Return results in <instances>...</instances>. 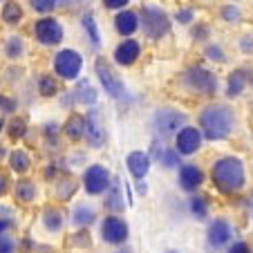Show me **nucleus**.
<instances>
[{"label":"nucleus","mask_w":253,"mask_h":253,"mask_svg":"<svg viewBox=\"0 0 253 253\" xmlns=\"http://www.w3.org/2000/svg\"><path fill=\"white\" fill-rule=\"evenodd\" d=\"M197 128L204 134V141L217 143V141H226L231 134L238 128V112L233 110L231 103L224 101H209L197 110Z\"/></svg>","instance_id":"obj_1"},{"label":"nucleus","mask_w":253,"mask_h":253,"mask_svg":"<svg viewBox=\"0 0 253 253\" xmlns=\"http://www.w3.org/2000/svg\"><path fill=\"white\" fill-rule=\"evenodd\" d=\"M209 179L220 195H238L247 186V166L238 155H220L209 168Z\"/></svg>","instance_id":"obj_2"},{"label":"nucleus","mask_w":253,"mask_h":253,"mask_svg":"<svg viewBox=\"0 0 253 253\" xmlns=\"http://www.w3.org/2000/svg\"><path fill=\"white\" fill-rule=\"evenodd\" d=\"M177 83L184 92L193 96H204V99H215L220 92V77L215 74V70L200 63L184 67L177 77Z\"/></svg>","instance_id":"obj_3"},{"label":"nucleus","mask_w":253,"mask_h":253,"mask_svg":"<svg viewBox=\"0 0 253 253\" xmlns=\"http://www.w3.org/2000/svg\"><path fill=\"white\" fill-rule=\"evenodd\" d=\"M139 32L150 43H159V41L168 39L172 32L170 14L155 2H143L139 9Z\"/></svg>","instance_id":"obj_4"},{"label":"nucleus","mask_w":253,"mask_h":253,"mask_svg":"<svg viewBox=\"0 0 253 253\" xmlns=\"http://www.w3.org/2000/svg\"><path fill=\"white\" fill-rule=\"evenodd\" d=\"M85 67V58L79 49L74 47H56L52 54V63H49V72L58 79L61 83H77L83 74Z\"/></svg>","instance_id":"obj_5"},{"label":"nucleus","mask_w":253,"mask_h":253,"mask_svg":"<svg viewBox=\"0 0 253 253\" xmlns=\"http://www.w3.org/2000/svg\"><path fill=\"white\" fill-rule=\"evenodd\" d=\"M188 115L184 110H177V108H170V105H162L153 112L150 117V130H153V137L162 139V141H172L179 130L188 124Z\"/></svg>","instance_id":"obj_6"},{"label":"nucleus","mask_w":253,"mask_h":253,"mask_svg":"<svg viewBox=\"0 0 253 253\" xmlns=\"http://www.w3.org/2000/svg\"><path fill=\"white\" fill-rule=\"evenodd\" d=\"M94 77L99 81L101 90L110 96L112 101H124L128 96V87H126L124 79L117 74V67L105 56H101V54L94 58Z\"/></svg>","instance_id":"obj_7"},{"label":"nucleus","mask_w":253,"mask_h":253,"mask_svg":"<svg viewBox=\"0 0 253 253\" xmlns=\"http://www.w3.org/2000/svg\"><path fill=\"white\" fill-rule=\"evenodd\" d=\"M32 39L41 47H47V49L61 47L63 41H65V27H63L61 18H56L54 14L39 16L32 23Z\"/></svg>","instance_id":"obj_8"},{"label":"nucleus","mask_w":253,"mask_h":253,"mask_svg":"<svg viewBox=\"0 0 253 253\" xmlns=\"http://www.w3.org/2000/svg\"><path fill=\"white\" fill-rule=\"evenodd\" d=\"M99 238L108 247H126L130 240V224L124 215L105 213L99 220Z\"/></svg>","instance_id":"obj_9"},{"label":"nucleus","mask_w":253,"mask_h":253,"mask_svg":"<svg viewBox=\"0 0 253 253\" xmlns=\"http://www.w3.org/2000/svg\"><path fill=\"white\" fill-rule=\"evenodd\" d=\"M85 117V132H83V143L87 150H103L108 143V128L103 124V115H101L99 105L96 108H87L83 112Z\"/></svg>","instance_id":"obj_10"},{"label":"nucleus","mask_w":253,"mask_h":253,"mask_svg":"<svg viewBox=\"0 0 253 253\" xmlns=\"http://www.w3.org/2000/svg\"><path fill=\"white\" fill-rule=\"evenodd\" d=\"M79 182H81V188L85 191V195L101 197L108 191V186H110L112 172H110V168L103 166V164H87V166L83 168Z\"/></svg>","instance_id":"obj_11"},{"label":"nucleus","mask_w":253,"mask_h":253,"mask_svg":"<svg viewBox=\"0 0 253 253\" xmlns=\"http://www.w3.org/2000/svg\"><path fill=\"white\" fill-rule=\"evenodd\" d=\"M235 229L226 217H213L206 224V251L209 253H220L233 242Z\"/></svg>","instance_id":"obj_12"},{"label":"nucleus","mask_w":253,"mask_h":253,"mask_svg":"<svg viewBox=\"0 0 253 253\" xmlns=\"http://www.w3.org/2000/svg\"><path fill=\"white\" fill-rule=\"evenodd\" d=\"M172 148L177 150V153L182 155V157H193V155H197L202 150V146H204V134H202V130L197 128L195 124H186L179 132L172 137Z\"/></svg>","instance_id":"obj_13"},{"label":"nucleus","mask_w":253,"mask_h":253,"mask_svg":"<svg viewBox=\"0 0 253 253\" xmlns=\"http://www.w3.org/2000/svg\"><path fill=\"white\" fill-rule=\"evenodd\" d=\"M206 170L195 162H184L182 166L177 168V186L179 191L186 193V195H193V193H200L202 186L206 182Z\"/></svg>","instance_id":"obj_14"},{"label":"nucleus","mask_w":253,"mask_h":253,"mask_svg":"<svg viewBox=\"0 0 253 253\" xmlns=\"http://www.w3.org/2000/svg\"><path fill=\"white\" fill-rule=\"evenodd\" d=\"M141 54H143V45L139 39H121L112 49V65L124 67V70L134 67L141 61Z\"/></svg>","instance_id":"obj_15"},{"label":"nucleus","mask_w":253,"mask_h":253,"mask_svg":"<svg viewBox=\"0 0 253 253\" xmlns=\"http://www.w3.org/2000/svg\"><path fill=\"white\" fill-rule=\"evenodd\" d=\"M253 85V67L249 65H240L233 67V70L226 74V81H224V96L229 101L240 99V96L247 92V87Z\"/></svg>","instance_id":"obj_16"},{"label":"nucleus","mask_w":253,"mask_h":253,"mask_svg":"<svg viewBox=\"0 0 253 253\" xmlns=\"http://www.w3.org/2000/svg\"><path fill=\"white\" fill-rule=\"evenodd\" d=\"M112 29L119 39H134L139 34V11L128 7L112 16Z\"/></svg>","instance_id":"obj_17"},{"label":"nucleus","mask_w":253,"mask_h":253,"mask_svg":"<svg viewBox=\"0 0 253 253\" xmlns=\"http://www.w3.org/2000/svg\"><path fill=\"white\" fill-rule=\"evenodd\" d=\"M0 54L9 63L23 61V58L27 56V39L18 32L7 34L5 39H2V43H0Z\"/></svg>","instance_id":"obj_18"},{"label":"nucleus","mask_w":253,"mask_h":253,"mask_svg":"<svg viewBox=\"0 0 253 253\" xmlns=\"http://www.w3.org/2000/svg\"><path fill=\"white\" fill-rule=\"evenodd\" d=\"M67 222H70L72 229H90V226H94L99 222V211L92 204H87V202H79V204L72 206Z\"/></svg>","instance_id":"obj_19"},{"label":"nucleus","mask_w":253,"mask_h":253,"mask_svg":"<svg viewBox=\"0 0 253 253\" xmlns=\"http://www.w3.org/2000/svg\"><path fill=\"white\" fill-rule=\"evenodd\" d=\"M103 211L105 213H112V215H121L126 211V197H124V186H121V179L119 177L112 175V182L108 186V191L103 193Z\"/></svg>","instance_id":"obj_20"},{"label":"nucleus","mask_w":253,"mask_h":253,"mask_svg":"<svg viewBox=\"0 0 253 253\" xmlns=\"http://www.w3.org/2000/svg\"><path fill=\"white\" fill-rule=\"evenodd\" d=\"M126 168H128L130 177L134 182H139V179L148 177L150 168H153V159H150V155L146 150H130L126 155Z\"/></svg>","instance_id":"obj_21"},{"label":"nucleus","mask_w":253,"mask_h":253,"mask_svg":"<svg viewBox=\"0 0 253 253\" xmlns=\"http://www.w3.org/2000/svg\"><path fill=\"white\" fill-rule=\"evenodd\" d=\"M65 224H67V217H65V213H63L61 206L49 204L41 211V226H43L45 233L58 235V233H63Z\"/></svg>","instance_id":"obj_22"},{"label":"nucleus","mask_w":253,"mask_h":253,"mask_svg":"<svg viewBox=\"0 0 253 253\" xmlns=\"http://www.w3.org/2000/svg\"><path fill=\"white\" fill-rule=\"evenodd\" d=\"M83 132H85V117L81 112L72 110L67 115L65 121H61V134L65 141L70 143H81L83 141Z\"/></svg>","instance_id":"obj_23"},{"label":"nucleus","mask_w":253,"mask_h":253,"mask_svg":"<svg viewBox=\"0 0 253 253\" xmlns=\"http://www.w3.org/2000/svg\"><path fill=\"white\" fill-rule=\"evenodd\" d=\"M52 188H54V197H56L58 202H72V197L79 193V188H81V182H79L77 177L72 175L70 170H65L61 177H56L52 182Z\"/></svg>","instance_id":"obj_24"},{"label":"nucleus","mask_w":253,"mask_h":253,"mask_svg":"<svg viewBox=\"0 0 253 253\" xmlns=\"http://www.w3.org/2000/svg\"><path fill=\"white\" fill-rule=\"evenodd\" d=\"M11 195H14V200L18 202V204L29 206L39 200L41 188H39V184L34 182V179H29V177H18L14 182V186H11Z\"/></svg>","instance_id":"obj_25"},{"label":"nucleus","mask_w":253,"mask_h":253,"mask_svg":"<svg viewBox=\"0 0 253 253\" xmlns=\"http://www.w3.org/2000/svg\"><path fill=\"white\" fill-rule=\"evenodd\" d=\"M25 16H27L25 14V7L18 0H7V2L0 5V23L9 29L20 27L25 23Z\"/></svg>","instance_id":"obj_26"},{"label":"nucleus","mask_w":253,"mask_h":253,"mask_svg":"<svg viewBox=\"0 0 253 253\" xmlns=\"http://www.w3.org/2000/svg\"><path fill=\"white\" fill-rule=\"evenodd\" d=\"M72 92L77 96V105H83V108H96L99 105V90L90 83V79H79L74 85H72Z\"/></svg>","instance_id":"obj_27"},{"label":"nucleus","mask_w":253,"mask_h":253,"mask_svg":"<svg viewBox=\"0 0 253 253\" xmlns=\"http://www.w3.org/2000/svg\"><path fill=\"white\" fill-rule=\"evenodd\" d=\"M7 166H9V170L14 172V175L25 177L29 170H32L34 159H32V155H29V150L16 146V148H11L9 155H7Z\"/></svg>","instance_id":"obj_28"},{"label":"nucleus","mask_w":253,"mask_h":253,"mask_svg":"<svg viewBox=\"0 0 253 253\" xmlns=\"http://www.w3.org/2000/svg\"><path fill=\"white\" fill-rule=\"evenodd\" d=\"M34 92L41 99H56L63 92V87H61V81L54 77L52 72H43V74H39L36 83H34Z\"/></svg>","instance_id":"obj_29"},{"label":"nucleus","mask_w":253,"mask_h":253,"mask_svg":"<svg viewBox=\"0 0 253 253\" xmlns=\"http://www.w3.org/2000/svg\"><path fill=\"white\" fill-rule=\"evenodd\" d=\"M186 213L197 222H209L211 220V202L202 193H193L186 200Z\"/></svg>","instance_id":"obj_30"},{"label":"nucleus","mask_w":253,"mask_h":253,"mask_svg":"<svg viewBox=\"0 0 253 253\" xmlns=\"http://www.w3.org/2000/svg\"><path fill=\"white\" fill-rule=\"evenodd\" d=\"M79 23H81V29L85 32V39H87V43H90V47L94 49V52H99L101 45H103V39H101L94 11H83L81 18H79Z\"/></svg>","instance_id":"obj_31"},{"label":"nucleus","mask_w":253,"mask_h":253,"mask_svg":"<svg viewBox=\"0 0 253 253\" xmlns=\"http://www.w3.org/2000/svg\"><path fill=\"white\" fill-rule=\"evenodd\" d=\"M5 134L11 139V141H23V139H27V134H29L27 119H25V117H18V115L9 117L5 124Z\"/></svg>","instance_id":"obj_32"},{"label":"nucleus","mask_w":253,"mask_h":253,"mask_svg":"<svg viewBox=\"0 0 253 253\" xmlns=\"http://www.w3.org/2000/svg\"><path fill=\"white\" fill-rule=\"evenodd\" d=\"M202 56L211 63V65H224L229 61V54H226L224 45L217 43V41H209V43L202 45Z\"/></svg>","instance_id":"obj_33"},{"label":"nucleus","mask_w":253,"mask_h":253,"mask_svg":"<svg viewBox=\"0 0 253 253\" xmlns=\"http://www.w3.org/2000/svg\"><path fill=\"white\" fill-rule=\"evenodd\" d=\"M188 36H191L193 43H209L211 36H213V29H211V25L206 23V20H195V23L188 27Z\"/></svg>","instance_id":"obj_34"},{"label":"nucleus","mask_w":253,"mask_h":253,"mask_svg":"<svg viewBox=\"0 0 253 253\" xmlns=\"http://www.w3.org/2000/svg\"><path fill=\"white\" fill-rule=\"evenodd\" d=\"M217 18L226 25H240L242 23V9L235 2H226V5H222L217 9Z\"/></svg>","instance_id":"obj_35"},{"label":"nucleus","mask_w":253,"mask_h":253,"mask_svg":"<svg viewBox=\"0 0 253 253\" xmlns=\"http://www.w3.org/2000/svg\"><path fill=\"white\" fill-rule=\"evenodd\" d=\"M157 164H159L162 168H166V170H177V168L184 164V157L177 153L175 148H172V143H168L166 150L162 153V157H159Z\"/></svg>","instance_id":"obj_36"},{"label":"nucleus","mask_w":253,"mask_h":253,"mask_svg":"<svg viewBox=\"0 0 253 253\" xmlns=\"http://www.w3.org/2000/svg\"><path fill=\"white\" fill-rule=\"evenodd\" d=\"M170 18H172V23L179 25V27H191L197 20V11L193 9V7H177L170 14Z\"/></svg>","instance_id":"obj_37"},{"label":"nucleus","mask_w":253,"mask_h":253,"mask_svg":"<svg viewBox=\"0 0 253 253\" xmlns=\"http://www.w3.org/2000/svg\"><path fill=\"white\" fill-rule=\"evenodd\" d=\"M18 110H20V99L9 96V94H2V92H0V117L9 119V117L18 115Z\"/></svg>","instance_id":"obj_38"},{"label":"nucleus","mask_w":253,"mask_h":253,"mask_svg":"<svg viewBox=\"0 0 253 253\" xmlns=\"http://www.w3.org/2000/svg\"><path fill=\"white\" fill-rule=\"evenodd\" d=\"M29 9L39 16H49L58 9V0H27Z\"/></svg>","instance_id":"obj_39"},{"label":"nucleus","mask_w":253,"mask_h":253,"mask_svg":"<svg viewBox=\"0 0 253 253\" xmlns=\"http://www.w3.org/2000/svg\"><path fill=\"white\" fill-rule=\"evenodd\" d=\"M70 244L74 249H90L92 247L90 229H74V233L70 235Z\"/></svg>","instance_id":"obj_40"},{"label":"nucleus","mask_w":253,"mask_h":253,"mask_svg":"<svg viewBox=\"0 0 253 253\" xmlns=\"http://www.w3.org/2000/svg\"><path fill=\"white\" fill-rule=\"evenodd\" d=\"M14 226H16L14 211L7 209V206H0V235H2V233H9Z\"/></svg>","instance_id":"obj_41"},{"label":"nucleus","mask_w":253,"mask_h":253,"mask_svg":"<svg viewBox=\"0 0 253 253\" xmlns=\"http://www.w3.org/2000/svg\"><path fill=\"white\" fill-rule=\"evenodd\" d=\"M23 74H25V70H23V65H9V67H5V74H2V79H5V83H9V85H18L20 83V79H23Z\"/></svg>","instance_id":"obj_42"},{"label":"nucleus","mask_w":253,"mask_h":253,"mask_svg":"<svg viewBox=\"0 0 253 253\" xmlns=\"http://www.w3.org/2000/svg\"><path fill=\"white\" fill-rule=\"evenodd\" d=\"M58 99V105H61L63 110H74L77 108V96H74V92H72V87H63V92L56 96Z\"/></svg>","instance_id":"obj_43"},{"label":"nucleus","mask_w":253,"mask_h":253,"mask_svg":"<svg viewBox=\"0 0 253 253\" xmlns=\"http://www.w3.org/2000/svg\"><path fill=\"white\" fill-rule=\"evenodd\" d=\"M166 146H168L166 141H162V139L153 137V141H150V148L146 150V153L150 155V159H153V162H159V157H162V153L166 150Z\"/></svg>","instance_id":"obj_44"},{"label":"nucleus","mask_w":253,"mask_h":253,"mask_svg":"<svg viewBox=\"0 0 253 253\" xmlns=\"http://www.w3.org/2000/svg\"><path fill=\"white\" fill-rule=\"evenodd\" d=\"M130 2H132V0H101L103 9L112 11V14H117V11H121V9H128Z\"/></svg>","instance_id":"obj_45"},{"label":"nucleus","mask_w":253,"mask_h":253,"mask_svg":"<svg viewBox=\"0 0 253 253\" xmlns=\"http://www.w3.org/2000/svg\"><path fill=\"white\" fill-rule=\"evenodd\" d=\"M16 251H18V242L9 233L0 235V253H16Z\"/></svg>","instance_id":"obj_46"},{"label":"nucleus","mask_w":253,"mask_h":253,"mask_svg":"<svg viewBox=\"0 0 253 253\" xmlns=\"http://www.w3.org/2000/svg\"><path fill=\"white\" fill-rule=\"evenodd\" d=\"M238 49L244 56H253V34H244L238 41Z\"/></svg>","instance_id":"obj_47"},{"label":"nucleus","mask_w":253,"mask_h":253,"mask_svg":"<svg viewBox=\"0 0 253 253\" xmlns=\"http://www.w3.org/2000/svg\"><path fill=\"white\" fill-rule=\"evenodd\" d=\"M11 186H14V182H11V177L7 170H2L0 168V197H5L11 193Z\"/></svg>","instance_id":"obj_48"},{"label":"nucleus","mask_w":253,"mask_h":253,"mask_svg":"<svg viewBox=\"0 0 253 253\" xmlns=\"http://www.w3.org/2000/svg\"><path fill=\"white\" fill-rule=\"evenodd\" d=\"M224 251L226 253H253L251 247H249V242H244V240H233V242H231Z\"/></svg>","instance_id":"obj_49"},{"label":"nucleus","mask_w":253,"mask_h":253,"mask_svg":"<svg viewBox=\"0 0 253 253\" xmlns=\"http://www.w3.org/2000/svg\"><path fill=\"white\" fill-rule=\"evenodd\" d=\"M134 188H137V195H141V197L148 195V184H146V179H139V182H134Z\"/></svg>","instance_id":"obj_50"},{"label":"nucleus","mask_w":253,"mask_h":253,"mask_svg":"<svg viewBox=\"0 0 253 253\" xmlns=\"http://www.w3.org/2000/svg\"><path fill=\"white\" fill-rule=\"evenodd\" d=\"M7 155H9V148H7L5 143L0 141V164H2V162H7Z\"/></svg>","instance_id":"obj_51"},{"label":"nucleus","mask_w":253,"mask_h":253,"mask_svg":"<svg viewBox=\"0 0 253 253\" xmlns=\"http://www.w3.org/2000/svg\"><path fill=\"white\" fill-rule=\"evenodd\" d=\"M77 0H58V7H67V5H74Z\"/></svg>","instance_id":"obj_52"},{"label":"nucleus","mask_w":253,"mask_h":253,"mask_svg":"<svg viewBox=\"0 0 253 253\" xmlns=\"http://www.w3.org/2000/svg\"><path fill=\"white\" fill-rule=\"evenodd\" d=\"M247 213H249V217L253 220V200H249V206H247Z\"/></svg>","instance_id":"obj_53"},{"label":"nucleus","mask_w":253,"mask_h":253,"mask_svg":"<svg viewBox=\"0 0 253 253\" xmlns=\"http://www.w3.org/2000/svg\"><path fill=\"white\" fill-rule=\"evenodd\" d=\"M112 253H132V249H130V247H121V249H117V251H112Z\"/></svg>","instance_id":"obj_54"},{"label":"nucleus","mask_w":253,"mask_h":253,"mask_svg":"<svg viewBox=\"0 0 253 253\" xmlns=\"http://www.w3.org/2000/svg\"><path fill=\"white\" fill-rule=\"evenodd\" d=\"M5 124H7V119H5V117H0V134L5 132Z\"/></svg>","instance_id":"obj_55"},{"label":"nucleus","mask_w":253,"mask_h":253,"mask_svg":"<svg viewBox=\"0 0 253 253\" xmlns=\"http://www.w3.org/2000/svg\"><path fill=\"white\" fill-rule=\"evenodd\" d=\"M166 253H182V251H177V249H168Z\"/></svg>","instance_id":"obj_56"},{"label":"nucleus","mask_w":253,"mask_h":253,"mask_svg":"<svg viewBox=\"0 0 253 253\" xmlns=\"http://www.w3.org/2000/svg\"><path fill=\"white\" fill-rule=\"evenodd\" d=\"M229 2H235V5H240V2H242V0H229Z\"/></svg>","instance_id":"obj_57"},{"label":"nucleus","mask_w":253,"mask_h":253,"mask_svg":"<svg viewBox=\"0 0 253 253\" xmlns=\"http://www.w3.org/2000/svg\"><path fill=\"white\" fill-rule=\"evenodd\" d=\"M2 2H7V0H0V5H2Z\"/></svg>","instance_id":"obj_58"}]
</instances>
